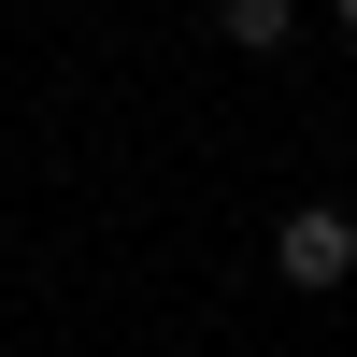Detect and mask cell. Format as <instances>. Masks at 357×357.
<instances>
[{
    "mask_svg": "<svg viewBox=\"0 0 357 357\" xmlns=\"http://www.w3.org/2000/svg\"><path fill=\"white\" fill-rule=\"evenodd\" d=\"M329 15H343V43H357V0H329Z\"/></svg>",
    "mask_w": 357,
    "mask_h": 357,
    "instance_id": "obj_3",
    "label": "cell"
},
{
    "mask_svg": "<svg viewBox=\"0 0 357 357\" xmlns=\"http://www.w3.org/2000/svg\"><path fill=\"white\" fill-rule=\"evenodd\" d=\"M215 29H229V43H243V57H272L286 29H301V0H215Z\"/></svg>",
    "mask_w": 357,
    "mask_h": 357,
    "instance_id": "obj_2",
    "label": "cell"
},
{
    "mask_svg": "<svg viewBox=\"0 0 357 357\" xmlns=\"http://www.w3.org/2000/svg\"><path fill=\"white\" fill-rule=\"evenodd\" d=\"M272 272L286 286H343L357 272V215H343V200H301V215L272 229Z\"/></svg>",
    "mask_w": 357,
    "mask_h": 357,
    "instance_id": "obj_1",
    "label": "cell"
}]
</instances>
